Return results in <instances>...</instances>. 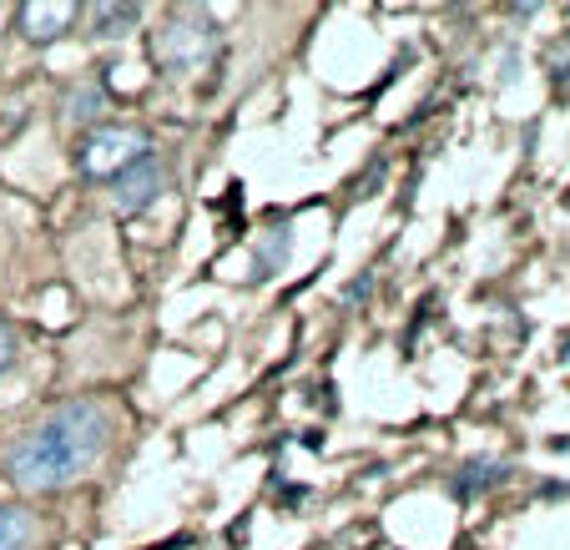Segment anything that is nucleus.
Wrapping results in <instances>:
<instances>
[{"instance_id":"1","label":"nucleus","mask_w":570,"mask_h":550,"mask_svg":"<svg viewBox=\"0 0 570 550\" xmlns=\"http://www.w3.org/2000/svg\"><path fill=\"white\" fill-rule=\"evenodd\" d=\"M107 444V414L97 404H66L46 424H36L26 440L11 444L6 475L21 490H61L101 454Z\"/></svg>"},{"instance_id":"2","label":"nucleus","mask_w":570,"mask_h":550,"mask_svg":"<svg viewBox=\"0 0 570 550\" xmlns=\"http://www.w3.org/2000/svg\"><path fill=\"white\" fill-rule=\"evenodd\" d=\"M141 157H147V131L137 127H97L76 151V163H81L87 177H121Z\"/></svg>"},{"instance_id":"3","label":"nucleus","mask_w":570,"mask_h":550,"mask_svg":"<svg viewBox=\"0 0 570 550\" xmlns=\"http://www.w3.org/2000/svg\"><path fill=\"white\" fill-rule=\"evenodd\" d=\"M213 51H217V36L207 21H173L157 36V61L173 66V71H197Z\"/></svg>"},{"instance_id":"4","label":"nucleus","mask_w":570,"mask_h":550,"mask_svg":"<svg viewBox=\"0 0 570 550\" xmlns=\"http://www.w3.org/2000/svg\"><path fill=\"white\" fill-rule=\"evenodd\" d=\"M157 193H161V167L151 163V157H141L137 167H127V173L117 177L111 203H117V213H141V207H147Z\"/></svg>"},{"instance_id":"5","label":"nucleus","mask_w":570,"mask_h":550,"mask_svg":"<svg viewBox=\"0 0 570 550\" xmlns=\"http://www.w3.org/2000/svg\"><path fill=\"white\" fill-rule=\"evenodd\" d=\"M71 21H76L71 0H31V6H21V31L31 41H56Z\"/></svg>"},{"instance_id":"6","label":"nucleus","mask_w":570,"mask_h":550,"mask_svg":"<svg viewBox=\"0 0 570 550\" xmlns=\"http://www.w3.org/2000/svg\"><path fill=\"white\" fill-rule=\"evenodd\" d=\"M137 6H91V26L97 36H127V26H137Z\"/></svg>"},{"instance_id":"7","label":"nucleus","mask_w":570,"mask_h":550,"mask_svg":"<svg viewBox=\"0 0 570 550\" xmlns=\"http://www.w3.org/2000/svg\"><path fill=\"white\" fill-rule=\"evenodd\" d=\"M31 540V515L16 505H0V550H21Z\"/></svg>"},{"instance_id":"8","label":"nucleus","mask_w":570,"mask_h":550,"mask_svg":"<svg viewBox=\"0 0 570 550\" xmlns=\"http://www.w3.org/2000/svg\"><path fill=\"white\" fill-rule=\"evenodd\" d=\"M500 475H505L500 464H464V470H460V485H454V490H460V495H480V490L495 485Z\"/></svg>"},{"instance_id":"9","label":"nucleus","mask_w":570,"mask_h":550,"mask_svg":"<svg viewBox=\"0 0 570 550\" xmlns=\"http://www.w3.org/2000/svg\"><path fill=\"white\" fill-rule=\"evenodd\" d=\"M6 359H11V334L0 328V369H6Z\"/></svg>"}]
</instances>
